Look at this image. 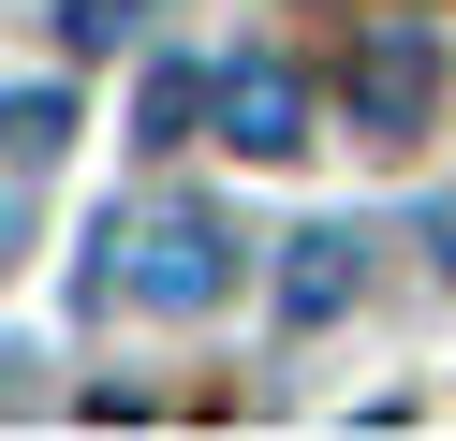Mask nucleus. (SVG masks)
Instances as JSON below:
<instances>
[{
	"instance_id": "obj_6",
	"label": "nucleus",
	"mask_w": 456,
	"mask_h": 441,
	"mask_svg": "<svg viewBox=\"0 0 456 441\" xmlns=\"http://www.w3.org/2000/svg\"><path fill=\"white\" fill-rule=\"evenodd\" d=\"M133 29V0H74V45H118Z\"/></svg>"
},
{
	"instance_id": "obj_5",
	"label": "nucleus",
	"mask_w": 456,
	"mask_h": 441,
	"mask_svg": "<svg viewBox=\"0 0 456 441\" xmlns=\"http://www.w3.org/2000/svg\"><path fill=\"white\" fill-rule=\"evenodd\" d=\"M60 133H74V103H60V88H15V103H0V147H15V162H45Z\"/></svg>"
},
{
	"instance_id": "obj_2",
	"label": "nucleus",
	"mask_w": 456,
	"mask_h": 441,
	"mask_svg": "<svg viewBox=\"0 0 456 441\" xmlns=\"http://www.w3.org/2000/svg\"><path fill=\"white\" fill-rule=\"evenodd\" d=\"M427 103H442V45L427 29H368V59H354V133H427Z\"/></svg>"
},
{
	"instance_id": "obj_3",
	"label": "nucleus",
	"mask_w": 456,
	"mask_h": 441,
	"mask_svg": "<svg viewBox=\"0 0 456 441\" xmlns=\"http://www.w3.org/2000/svg\"><path fill=\"white\" fill-rule=\"evenodd\" d=\"M221 133H236L250 162H295L309 147V88L280 74V59H236V74H221Z\"/></svg>"
},
{
	"instance_id": "obj_4",
	"label": "nucleus",
	"mask_w": 456,
	"mask_h": 441,
	"mask_svg": "<svg viewBox=\"0 0 456 441\" xmlns=\"http://www.w3.org/2000/svg\"><path fill=\"white\" fill-rule=\"evenodd\" d=\"M280 250H295V265H280V323H338V309H354V235H338V221L280 235Z\"/></svg>"
},
{
	"instance_id": "obj_1",
	"label": "nucleus",
	"mask_w": 456,
	"mask_h": 441,
	"mask_svg": "<svg viewBox=\"0 0 456 441\" xmlns=\"http://www.w3.org/2000/svg\"><path fill=\"white\" fill-rule=\"evenodd\" d=\"M103 265H118V294H133V309H162V323H191V309L236 294V235H221L207 206H148V221H118V235H103Z\"/></svg>"
}]
</instances>
